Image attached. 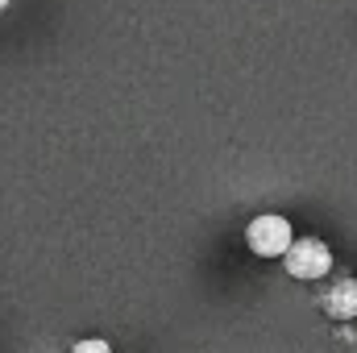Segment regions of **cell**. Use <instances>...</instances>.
<instances>
[{
	"instance_id": "1",
	"label": "cell",
	"mask_w": 357,
	"mask_h": 353,
	"mask_svg": "<svg viewBox=\"0 0 357 353\" xmlns=\"http://www.w3.org/2000/svg\"><path fill=\"white\" fill-rule=\"evenodd\" d=\"M282 262H287V270L295 278H324L328 266H333V250L324 241H316V237H303V241H291L287 246Z\"/></svg>"
},
{
	"instance_id": "2",
	"label": "cell",
	"mask_w": 357,
	"mask_h": 353,
	"mask_svg": "<svg viewBox=\"0 0 357 353\" xmlns=\"http://www.w3.org/2000/svg\"><path fill=\"white\" fill-rule=\"evenodd\" d=\"M245 241H250V250L258 258H282L295 237H291V225L282 216H258V220H250Z\"/></svg>"
},
{
	"instance_id": "3",
	"label": "cell",
	"mask_w": 357,
	"mask_h": 353,
	"mask_svg": "<svg viewBox=\"0 0 357 353\" xmlns=\"http://www.w3.org/2000/svg\"><path fill=\"white\" fill-rule=\"evenodd\" d=\"M328 312H333L337 320L357 316V278H345V283H337V287L328 291Z\"/></svg>"
},
{
	"instance_id": "4",
	"label": "cell",
	"mask_w": 357,
	"mask_h": 353,
	"mask_svg": "<svg viewBox=\"0 0 357 353\" xmlns=\"http://www.w3.org/2000/svg\"><path fill=\"white\" fill-rule=\"evenodd\" d=\"M71 353H112V345H108V341H100V337H91V341H79Z\"/></svg>"
},
{
	"instance_id": "5",
	"label": "cell",
	"mask_w": 357,
	"mask_h": 353,
	"mask_svg": "<svg viewBox=\"0 0 357 353\" xmlns=\"http://www.w3.org/2000/svg\"><path fill=\"white\" fill-rule=\"evenodd\" d=\"M4 4H8V0H0V8H4Z\"/></svg>"
}]
</instances>
